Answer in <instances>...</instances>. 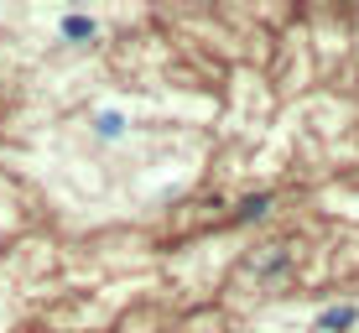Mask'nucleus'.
Here are the masks:
<instances>
[{
  "label": "nucleus",
  "instance_id": "obj_2",
  "mask_svg": "<svg viewBox=\"0 0 359 333\" xmlns=\"http://www.w3.org/2000/svg\"><path fill=\"white\" fill-rule=\"evenodd\" d=\"M63 36H68V42H94L99 21L94 16H63Z\"/></svg>",
  "mask_w": 359,
  "mask_h": 333
},
{
  "label": "nucleus",
  "instance_id": "obj_3",
  "mask_svg": "<svg viewBox=\"0 0 359 333\" xmlns=\"http://www.w3.org/2000/svg\"><path fill=\"white\" fill-rule=\"evenodd\" d=\"M120 130H126V120H120L115 109H104V115H99V135H104V141H115Z\"/></svg>",
  "mask_w": 359,
  "mask_h": 333
},
{
  "label": "nucleus",
  "instance_id": "obj_1",
  "mask_svg": "<svg viewBox=\"0 0 359 333\" xmlns=\"http://www.w3.org/2000/svg\"><path fill=\"white\" fill-rule=\"evenodd\" d=\"M354 307H328V313H318V333H344V328H354Z\"/></svg>",
  "mask_w": 359,
  "mask_h": 333
}]
</instances>
